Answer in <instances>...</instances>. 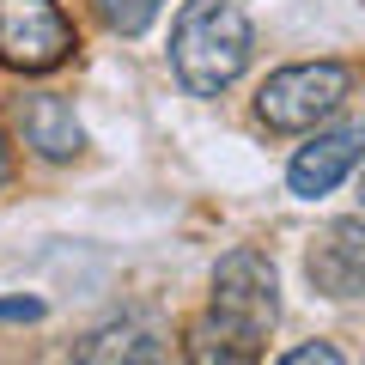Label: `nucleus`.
Segmentation results:
<instances>
[{
	"label": "nucleus",
	"instance_id": "nucleus-1",
	"mask_svg": "<svg viewBox=\"0 0 365 365\" xmlns=\"http://www.w3.org/2000/svg\"><path fill=\"white\" fill-rule=\"evenodd\" d=\"M170 67L195 98H220L250 67V19L232 0H189L170 31Z\"/></svg>",
	"mask_w": 365,
	"mask_h": 365
},
{
	"label": "nucleus",
	"instance_id": "nucleus-2",
	"mask_svg": "<svg viewBox=\"0 0 365 365\" xmlns=\"http://www.w3.org/2000/svg\"><path fill=\"white\" fill-rule=\"evenodd\" d=\"M347 91H353V73L341 61H299L262 79L256 116L280 134H299V128H317L323 116H335Z\"/></svg>",
	"mask_w": 365,
	"mask_h": 365
},
{
	"label": "nucleus",
	"instance_id": "nucleus-3",
	"mask_svg": "<svg viewBox=\"0 0 365 365\" xmlns=\"http://www.w3.org/2000/svg\"><path fill=\"white\" fill-rule=\"evenodd\" d=\"M220 323L244 329V335H268L274 317H280V280H274V262L262 256V250H232V256H220V268H213V311Z\"/></svg>",
	"mask_w": 365,
	"mask_h": 365
},
{
	"label": "nucleus",
	"instance_id": "nucleus-4",
	"mask_svg": "<svg viewBox=\"0 0 365 365\" xmlns=\"http://www.w3.org/2000/svg\"><path fill=\"white\" fill-rule=\"evenodd\" d=\"M73 55V25L55 0H0V61L49 73Z\"/></svg>",
	"mask_w": 365,
	"mask_h": 365
},
{
	"label": "nucleus",
	"instance_id": "nucleus-5",
	"mask_svg": "<svg viewBox=\"0 0 365 365\" xmlns=\"http://www.w3.org/2000/svg\"><path fill=\"white\" fill-rule=\"evenodd\" d=\"M304 274L323 299H365V213L329 225L304 256Z\"/></svg>",
	"mask_w": 365,
	"mask_h": 365
},
{
	"label": "nucleus",
	"instance_id": "nucleus-6",
	"mask_svg": "<svg viewBox=\"0 0 365 365\" xmlns=\"http://www.w3.org/2000/svg\"><path fill=\"white\" fill-rule=\"evenodd\" d=\"M359 153H365V128H353V122H347V128L317 134L311 146H299V158H292V170H287L292 195H304V201L329 195V189H335V182L359 165Z\"/></svg>",
	"mask_w": 365,
	"mask_h": 365
},
{
	"label": "nucleus",
	"instance_id": "nucleus-7",
	"mask_svg": "<svg viewBox=\"0 0 365 365\" xmlns=\"http://www.w3.org/2000/svg\"><path fill=\"white\" fill-rule=\"evenodd\" d=\"M19 134L37 158H73L86 146V128H79L73 104H67L61 91H31L19 98Z\"/></svg>",
	"mask_w": 365,
	"mask_h": 365
},
{
	"label": "nucleus",
	"instance_id": "nucleus-8",
	"mask_svg": "<svg viewBox=\"0 0 365 365\" xmlns=\"http://www.w3.org/2000/svg\"><path fill=\"white\" fill-rule=\"evenodd\" d=\"M79 365H165V341L153 323H110L79 347Z\"/></svg>",
	"mask_w": 365,
	"mask_h": 365
},
{
	"label": "nucleus",
	"instance_id": "nucleus-9",
	"mask_svg": "<svg viewBox=\"0 0 365 365\" xmlns=\"http://www.w3.org/2000/svg\"><path fill=\"white\" fill-rule=\"evenodd\" d=\"M256 353H262V341L220 323V317H201L189 329V365H256Z\"/></svg>",
	"mask_w": 365,
	"mask_h": 365
},
{
	"label": "nucleus",
	"instance_id": "nucleus-10",
	"mask_svg": "<svg viewBox=\"0 0 365 365\" xmlns=\"http://www.w3.org/2000/svg\"><path fill=\"white\" fill-rule=\"evenodd\" d=\"M158 6H165V0H98L104 25H110V31H122V37H140V31L158 19Z\"/></svg>",
	"mask_w": 365,
	"mask_h": 365
},
{
	"label": "nucleus",
	"instance_id": "nucleus-11",
	"mask_svg": "<svg viewBox=\"0 0 365 365\" xmlns=\"http://www.w3.org/2000/svg\"><path fill=\"white\" fill-rule=\"evenodd\" d=\"M280 365H347V359H341V353L329 347V341H304V347H292Z\"/></svg>",
	"mask_w": 365,
	"mask_h": 365
},
{
	"label": "nucleus",
	"instance_id": "nucleus-12",
	"mask_svg": "<svg viewBox=\"0 0 365 365\" xmlns=\"http://www.w3.org/2000/svg\"><path fill=\"white\" fill-rule=\"evenodd\" d=\"M37 317H43V304L25 299V292L19 299H0V323H37Z\"/></svg>",
	"mask_w": 365,
	"mask_h": 365
},
{
	"label": "nucleus",
	"instance_id": "nucleus-13",
	"mask_svg": "<svg viewBox=\"0 0 365 365\" xmlns=\"http://www.w3.org/2000/svg\"><path fill=\"white\" fill-rule=\"evenodd\" d=\"M6 170H13V165H6V140H0V182H6Z\"/></svg>",
	"mask_w": 365,
	"mask_h": 365
},
{
	"label": "nucleus",
	"instance_id": "nucleus-14",
	"mask_svg": "<svg viewBox=\"0 0 365 365\" xmlns=\"http://www.w3.org/2000/svg\"><path fill=\"white\" fill-rule=\"evenodd\" d=\"M359 195H365V170H359Z\"/></svg>",
	"mask_w": 365,
	"mask_h": 365
}]
</instances>
